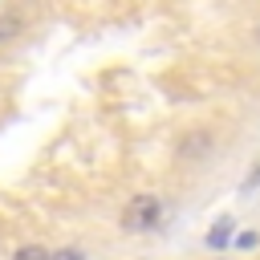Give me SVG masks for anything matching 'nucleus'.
I'll list each match as a JSON object with an SVG mask.
<instances>
[{"mask_svg":"<svg viewBox=\"0 0 260 260\" xmlns=\"http://www.w3.org/2000/svg\"><path fill=\"white\" fill-rule=\"evenodd\" d=\"M158 219H162V199L150 195V191H142V195H134V199L126 203V211H122V232H154Z\"/></svg>","mask_w":260,"mask_h":260,"instance_id":"nucleus-1","label":"nucleus"},{"mask_svg":"<svg viewBox=\"0 0 260 260\" xmlns=\"http://www.w3.org/2000/svg\"><path fill=\"white\" fill-rule=\"evenodd\" d=\"M211 146H215L211 130H191V134L179 142V150H175V154H179V162H191V158L199 162V158H207V154H211Z\"/></svg>","mask_w":260,"mask_h":260,"instance_id":"nucleus-2","label":"nucleus"},{"mask_svg":"<svg viewBox=\"0 0 260 260\" xmlns=\"http://www.w3.org/2000/svg\"><path fill=\"white\" fill-rule=\"evenodd\" d=\"M20 32H24V16L20 12H0V45L16 41Z\"/></svg>","mask_w":260,"mask_h":260,"instance_id":"nucleus-3","label":"nucleus"},{"mask_svg":"<svg viewBox=\"0 0 260 260\" xmlns=\"http://www.w3.org/2000/svg\"><path fill=\"white\" fill-rule=\"evenodd\" d=\"M228 240H232V219H219V223L211 228V236H207V244H211V248H223Z\"/></svg>","mask_w":260,"mask_h":260,"instance_id":"nucleus-4","label":"nucleus"},{"mask_svg":"<svg viewBox=\"0 0 260 260\" xmlns=\"http://www.w3.org/2000/svg\"><path fill=\"white\" fill-rule=\"evenodd\" d=\"M12 260H53V252H45L41 244H24V248H16Z\"/></svg>","mask_w":260,"mask_h":260,"instance_id":"nucleus-5","label":"nucleus"},{"mask_svg":"<svg viewBox=\"0 0 260 260\" xmlns=\"http://www.w3.org/2000/svg\"><path fill=\"white\" fill-rule=\"evenodd\" d=\"M53 260H85V252H77V248H61V252H53Z\"/></svg>","mask_w":260,"mask_h":260,"instance_id":"nucleus-6","label":"nucleus"}]
</instances>
